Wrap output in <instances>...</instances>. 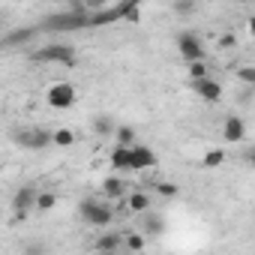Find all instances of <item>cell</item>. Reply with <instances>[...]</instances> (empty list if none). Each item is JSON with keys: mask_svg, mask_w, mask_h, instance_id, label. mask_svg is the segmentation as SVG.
<instances>
[{"mask_svg": "<svg viewBox=\"0 0 255 255\" xmlns=\"http://www.w3.org/2000/svg\"><path fill=\"white\" fill-rule=\"evenodd\" d=\"M30 60L36 63H60V66H75V48L69 42H48L36 51H30Z\"/></svg>", "mask_w": 255, "mask_h": 255, "instance_id": "7a4b0ae2", "label": "cell"}, {"mask_svg": "<svg viewBox=\"0 0 255 255\" xmlns=\"http://www.w3.org/2000/svg\"><path fill=\"white\" fill-rule=\"evenodd\" d=\"M153 189L159 192V195H165V198H177V186L174 183H168V180H153Z\"/></svg>", "mask_w": 255, "mask_h": 255, "instance_id": "7402d4cb", "label": "cell"}, {"mask_svg": "<svg viewBox=\"0 0 255 255\" xmlns=\"http://www.w3.org/2000/svg\"><path fill=\"white\" fill-rule=\"evenodd\" d=\"M81 219H84L87 225H93V228H105V225H111V219H114V207H111V201L84 198V201H81Z\"/></svg>", "mask_w": 255, "mask_h": 255, "instance_id": "3957f363", "label": "cell"}, {"mask_svg": "<svg viewBox=\"0 0 255 255\" xmlns=\"http://www.w3.org/2000/svg\"><path fill=\"white\" fill-rule=\"evenodd\" d=\"M36 186H21L15 195H12V210H15V216H27L30 210H33V204H36Z\"/></svg>", "mask_w": 255, "mask_h": 255, "instance_id": "9c48e42d", "label": "cell"}, {"mask_svg": "<svg viewBox=\"0 0 255 255\" xmlns=\"http://www.w3.org/2000/svg\"><path fill=\"white\" fill-rule=\"evenodd\" d=\"M156 165V153L147 147V144H132L129 147V168L132 171H147V168H153Z\"/></svg>", "mask_w": 255, "mask_h": 255, "instance_id": "52a82bcc", "label": "cell"}, {"mask_svg": "<svg viewBox=\"0 0 255 255\" xmlns=\"http://www.w3.org/2000/svg\"><path fill=\"white\" fill-rule=\"evenodd\" d=\"M51 144L69 147V144H75V132L72 129H57V132H51Z\"/></svg>", "mask_w": 255, "mask_h": 255, "instance_id": "d6986e66", "label": "cell"}, {"mask_svg": "<svg viewBox=\"0 0 255 255\" xmlns=\"http://www.w3.org/2000/svg\"><path fill=\"white\" fill-rule=\"evenodd\" d=\"M222 162H225V153H222V150H207L204 159H201L204 168H216V165H222Z\"/></svg>", "mask_w": 255, "mask_h": 255, "instance_id": "44dd1931", "label": "cell"}, {"mask_svg": "<svg viewBox=\"0 0 255 255\" xmlns=\"http://www.w3.org/2000/svg\"><path fill=\"white\" fill-rule=\"evenodd\" d=\"M102 192H105V198H108V201H117V198L123 195V180H117V177H108V180L102 183Z\"/></svg>", "mask_w": 255, "mask_h": 255, "instance_id": "2e32d148", "label": "cell"}, {"mask_svg": "<svg viewBox=\"0 0 255 255\" xmlns=\"http://www.w3.org/2000/svg\"><path fill=\"white\" fill-rule=\"evenodd\" d=\"M246 3H249V0H246Z\"/></svg>", "mask_w": 255, "mask_h": 255, "instance_id": "f1b7e54d", "label": "cell"}, {"mask_svg": "<svg viewBox=\"0 0 255 255\" xmlns=\"http://www.w3.org/2000/svg\"><path fill=\"white\" fill-rule=\"evenodd\" d=\"M33 33H39V30H36V27H30V30H15V33H12L3 45H21V42H24L27 36H33Z\"/></svg>", "mask_w": 255, "mask_h": 255, "instance_id": "603a6c76", "label": "cell"}, {"mask_svg": "<svg viewBox=\"0 0 255 255\" xmlns=\"http://www.w3.org/2000/svg\"><path fill=\"white\" fill-rule=\"evenodd\" d=\"M126 204H129V210H132V213H144V210L150 207V195H147V192H132Z\"/></svg>", "mask_w": 255, "mask_h": 255, "instance_id": "9a60e30c", "label": "cell"}, {"mask_svg": "<svg viewBox=\"0 0 255 255\" xmlns=\"http://www.w3.org/2000/svg\"><path fill=\"white\" fill-rule=\"evenodd\" d=\"M219 45H222V48H234V36H231V33H225V36L219 39Z\"/></svg>", "mask_w": 255, "mask_h": 255, "instance_id": "83f0119b", "label": "cell"}, {"mask_svg": "<svg viewBox=\"0 0 255 255\" xmlns=\"http://www.w3.org/2000/svg\"><path fill=\"white\" fill-rule=\"evenodd\" d=\"M141 231L156 237V234H162V231H165V219H162L159 213H147V210H144V222H141Z\"/></svg>", "mask_w": 255, "mask_h": 255, "instance_id": "7c38bea8", "label": "cell"}, {"mask_svg": "<svg viewBox=\"0 0 255 255\" xmlns=\"http://www.w3.org/2000/svg\"><path fill=\"white\" fill-rule=\"evenodd\" d=\"M177 51H180V57L186 63L189 60H204V45H201V39L195 33H180L177 36Z\"/></svg>", "mask_w": 255, "mask_h": 255, "instance_id": "8992f818", "label": "cell"}, {"mask_svg": "<svg viewBox=\"0 0 255 255\" xmlns=\"http://www.w3.org/2000/svg\"><path fill=\"white\" fill-rule=\"evenodd\" d=\"M87 27V9H72V12H57L48 15L36 30H51V33H63V30H84Z\"/></svg>", "mask_w": 255, "mask_h": 255, "instance_id": "6da1fadb", "label": "cell"}, {"mask_svg": "<svg viewBox=\"0 0 255 255\" xmlns=\"http://www.w3.org/2000/svg\"><path fill=\"white\" fill-rule=\"evenodd\" d=\"M192 90H195L204 102H219V99H222V84H219L216 78H210V75L195 78V81H192Z\"/></svg>", "mask_w": 255, "mask_h": 255, "instance_id": "ba28073f", "label": "cell"}, {"mask_svg": "<svg viewBox=\"0 0 255 255\" xmlns=\"http://www.w3.org/2000/svg\"><path fill=\"white\" fill-rule=\"evenodd\" d=\"M111 168H117V171L129 168V147H126V144H117L111 150Z\"/></svg>", "mask_w": 255, "mask_h": 255, "instance_id": "4fadbf2b", "label": "cell"}, {"mask_svg": "<svg viewBox=\"0 0 255 255\" xmlns=\"http://www.w3.org/2000/svg\"><path fill=\"white\" fill-rule=\"evenodd\" d=\"M12 141L21 144V147H27V150H42V147L51 144V132L42 129V126H39V129H21V132L12 135Z\"/></svg>", "mask_w": 255, "mask_h": 255, "instance_id": "5b68a950", "label": "cell"}, {"mask_svg": "<svg viewBox=\"0 0 255 255\" xmlns=\"http://www.w3.org/2000/svg\"><path fill=\"white\" fill-rule=\"evenodd\" d=\"M237 78H240L243 84H255V69H252V66H240V69H237Z\"/></svg>", "mask_w": 255, "mask_h": 255, "instance_id": "d4e9b609", "label": "cell"}, {"mask_svg": "<svg viewBox=\"0 0 255 255\" xmlns=\"http://www.w3.org/2000/svg\"><path fill=\"white\" fill-rule=\"evenodd\" d=\"M111 135L117 138V144H126V147L135 144V129H132V126H114Z\"/></svg>", "mask_w": 255, "mask_h": 255, "instance_id": "5bb4252c", "label": "cell"}, {"mask_svg": "<svg viewBox=\"0 0 255 255\" xmlns=\"http://www.w3.org/2000/svg\"><path fill=\"white\" fill-rule=\"evenodd\" d=\"M222 135H225V141H231V144H240V141L246 138V123H243L240 117H228V120H225V129H222Z\"/></svg>", "mask_w": 255, "mask_h": 255, "instance_id": "30bf717a", "label": "cell"}, {"mask_svg": "<svg viewBox=\"0 0 255 255\" xmlns=\"http://www.w3.org/2000/svg\"><path fill=\"white\" fill-rule=\"evenodd\" d=\"M174 9L177 12H192L195 9V0H174Z\"/></svg>", "mask_w": 255, "mask_h": 255, "instance_id": "484cf974", "label": "cell"}, {"mask_svg": "<svg viewBox=\"0 0 255 255\" xmlns=\"http://www.w3.org/2000/svg\"><path fill=\"white\" fill-rule=\"evenodd\" d=\"M93 132H96V135H111V132H114V120H111L108 114H99V117L93 120Z\"/></svg>", "mask_w": 255, "mask_h": 255, "instance_id": "ac0fdd59", "label": "cell"}, {"mask_svg": "<svg viewBox=\"0 0 255 255\" xmlns=\"http://www.w3.org/2000/svg\"><path fill=\"white\" fill-rule=\"evenodd\" d=\"M123 246L132 249V252H138V249H144V237H141V234H126V237H123Z\"/></svg>", "mask_w": 255, "mask_h": 255, "instance_id": "cb8c5ba5", "label": "cell"}, {"mask_svg": "<svg viewBox=\"0 0 255 255\" xmlns=\"http://www.w3.org/2000/svg\"><path fill=\"white\" fill-rule=\"evenodd\" d=\"M120 246H123V234H120V231H105V234H99L96 243H93L96 252H117Z\"/></svg>", "mask_w": 255, "mask_h": 255, "instance_id": "8fae6325", "label": "cell"}, {"mask_svg": "<svg viewBox=\"0 0 255 255\" xmlns=\"http://www.w3.org/2000/svg\"><path fill=\"white\" fill-rule=\"evenodd\" d=\"M204 75H210V66L204 60H189V78L195 81V78H204Z\"/></svg>", "mask_w": 255, "mask_h": 255, "instance_id": "ffe728a7", "label": "cell"}, {"mask_svg": "<svg viewBox=\"0 0 255 255\" xmlns=\"http://www.w3.org/2000/svg\"><path fill=\"white\" fill-rule=\"evenodd\" d=\"M81 6H84V9H105L108 0H81Z\"/></svg>", "mask_w": 255, "mask_h": 255, "instance_id": "4316f807", "label": "cell"}, {"mask_svg": "<svg viewBox=\"0 0 255 255\" xmlns=\"http://www.w3.org/2000/svg\"><path fill=\"white\" fill-rule=\"evenodd\" d=\"M54 204H57V195H54V192H36V204H33V210L48 213Z\"/></svg>", "mask_w": 255, "mask_h": 255, "instance_id": "e0dca14e", "label": "cell"}, {"mask_svg": "<svg viewBox=\"0 0 255 255\" xmlns=\"http://www.w3.org/2000/svg\"><path fill=\"white\" fill-rule=\"evenodd\" d=\"M45 102L51 105V108H57V111H66V108H72L75 105V87L72 84H51L48 87V93H45Z\"/></svg>", "mask_w": 255, "mask_h": 255, "instance_id": "277c9868", "label": "cell"}]
</instances>
